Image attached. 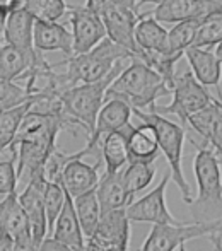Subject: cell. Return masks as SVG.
<instances>
[{
	"mask_svg": "<svg viewBox=\"0 0 222 251\" xmlns=\"http://www.w3.org/2000/svg\"><path fill=\"white\" fill-rule=\"evenodd\" d=\"M16 251H38V246L34 243L33 236L24 234L16 239Z\"/></svg>",
	"mask_w": 222,
	"mask_h": 251,
	"instance_id": "37",
	"label": "cell"
},
{
	"mask_svg": "<svg viewBox=\"0 0 222 251\" xmlns=\"http://www.w3.org/2000/svg\"><path fill=\"white\" fill-rule=\"evenodd\" d=\"M67 200V190L63 188L62 183H50L47 181L45 188V210H47V221H48V234L53 232V226L62 212L63 205Z\"/></svg>",
	"mask_w": 222,
	"mask_h": 251,
	"instance_id": "31",
	"label": "cell"
},
{
	"mask_svg": "<svg viewBox=\"0 0 222 251\" xmlns=\"http://www.w3.org/2000/svg\"><path fill=\"white\" fill-rule=\"evenodd\" d=\"M154 176H156V168L154 162H140V161H132L122 169V178L125 183L126 190L132 195L142 192L144 188L152 183Z\"/></svg>",
	"mask_w": 222,
	"mask_h": 251,
	"instance_id": "28",
	"label": "cell"
},
{
	"mask_svg": "<svg viewBox=\"0 0 222 251\" xmlns=\"http://www.w3.org/2000/svg\"><path fill=\"white\" fill-rule=\"evenodd\" d=\"M23 7L36 21H60L69 10L65 0H24Z\"/></svg>",
	"mask_w": 222,
	"mask_h": 251,
	"instance_id": "29",
	"label": "cell"
},
{
	"mask_svg": "<svg viewBox=\"0 0 222 251\" xmlns=\"http://www.w3.org/2000/svg\"><path fill=\"white\" fill-rule=\"evenodd\" d=\"M203 19H188L176 23L173 29H169V50L171 53H183L195 41L197 31Z\"/></svg>",
	"mask_w": 222,
	"mask_h": 251,
	"instance_id": "30",
	"label": "cell"
},
{
	"mask_svg": "<svg viewBox=\"0 0 222 251\" xmlns=\"http://www.w3.org/2000/svg\"><path fill=\"white\" fill-rule=\"evenodd\" d=\"M38 251H74L70 246L63 245L62 241L55 239L53 236H47V238L41 241V245L38 246Z\"/></svg>",
	"mask_w": 222,
	"mask_h": 251,
	"instance_id": "36",
	"label": "cell"
},
{
	"mask_svg": "<svg viewBox=\"0 0 222 251\" xmlns=\"http://www.w3.org/2000/svg\"><path fill=\"white\" fill-rule=\"evenodd\" d=\"M55 239L62 241L63 245L70 246L74 251H86V236L80 227L79 217H77L74 199L67 193V200L60 212L51 232Z\"/></svg>",
	"mask_w": 222,
	"mask_h": 251,
	"instance_id": "19",
	"label": "cell"
},
{
	"mask_svg": "<svg viewBox=\"0 0 222 251\" xmlns=\"http://www.w3.org/2000/svg\"><path fill=\"white\" fill-rule=\"evenodd\" d=\"M171 181V171L166 173L161 183L144 195L142 199L132 201L126 210V217L130 222H147V224H183L181 221L173 217L166 205V188Z\"/></svg>",
	"mask_w": 222,
	"mask_h": 251,
	"instance_id": "10",
	"label": "cell"
},
{
	"mask_svg": "<svg viewBox=\"0 0 222 251\" xmlns=\"http://www.w3.org/2000/svg\"><path fill=\"white\" fill-rule=\"evenodd\" d=\"M23 2L24 0H0V10H7V12H10V10L23 7Z\"/></svg>",
	"mask_w": 222,
	"mask_h": 251,
	"instance_id": "38",
	"label": "cell"
},
{
	"mask_svg": "<svg viewBox=\"0 0 222 251\" xmlns=\"http://www.w3.org/2000/svg\"><path fill=\"white\" fill-rule=\"evenodd\" d=\"M74 205H75V212L77 217H79L80 227L84 231V236H86V239L91 238L94 234V231L98 229V224L101 221V214H103L96 190H91V192L84 193V195L75 197Z\"/></svg>",
	"mask_w": 222,
	"mask_h": 251,
	"instance_id": "26",
	"label": "cell"
},
{
	"mask_svg": "<svg viewBox=\"0 0 222 251\" xmlns=\"http://www.w3.org/2000/svg\"><path fill=\"white\" fill-rule=\"evenodd\" d=\"M214 101H216L217 106H219V108L222 109V100H221V98H214Z\"/></svg>",
	"mask_w": 222,
	"mask_h": 251,
	"instance_id": "41",
	"label": "cell"
},
{
	"mask_svg": "<svg viewBox=\"0 0 222 251\" xmlns=\"http://www.w3.org/2000/svg\"><path fill=\"white\" fill-rule=\"evenodd\" d=\"M45 188H47V179L45 175L34 178L19 192V200L23 203L24 210L29 221L31 236H33L36 246L41 245L48 236V221L47 210H45Z\"/></svg>",
	"mask_w": 222,
	"mask_h": 251,
	"instance_id": "13",
	"label": "cell"
},
{
	"mask_svg": "<svg viewBox=\"0 0 222 251\" xmlns=\"http://www.w3.org/2000/svg\"><path fill=\"white\" fill-rule=\"evenodd\" d=\"M126 58H133V53L106 36L93 50L79 53V55H70L62 63L65 65L67 75L77 86V84L98 82L104 79L106 75H110L116 63Z\"/></svg>",
	"mask_w": 222,
	"mask_h": 251,
	"instance_id": "5",
	"label": "cell"
},
{
	"mask_svg": "<svg viewBox=\"0 0 222 251\" xmlns=\"http://www.w3.org/2000/svg\"><path fill=\"white\" fill-rule=\"evenodd\" d=\"M86 149L75 152L74 157L67 162L65 169H63L62 185L72 199L84 195V193L91 192V190H96L98 183L101 179L99 173H98L101 162H96L93 166L87 164V162L82 161V157H86Z\"/></svg>",
	"mask_w": 222,
	"mask_h": 251,
	"instance_id": "15",
	"label": "cell"
},
{
	"mask_svg": "<svg viewBox=\"0 0 222 251\" xmlns=\"http://www.w3.org/2000/svg\"><path fill=\"white\" fill-rule=\"evenodd\" d=\"M193 159L198 197L190 203L193 222H214L222 219V175L221 164L210 147L198 146Z\"/></svg>",
	"mask_w": 222,
	"mask_h": 251,
	"instance_id": "2",
	"label": "cell"
},
{
	"mask_svg": "<svg viewBox=\"0 0 222 251\" xmlns=\"http://www.w3.org/2000/svg\"><path fill=\"white\" fill-rule=\"evenodd\" d=\"M74 157V154H63L58 149H55L50 154V157L45 162V179L50 183H62L63 178V169H65L67 162Z\"/></svg>",
	"mask_w": 222,
	"mask_h": 251,
	"instance_id": "35",
	"label": "cell"
},
{
	"mask_svg": "<svg viewBox=\"0 0 222 251\" xmlns=\"http://www.w3.org/2000/svg\"><path fill=\"white\" fill-rule=\"evenodd\" d=\"M135 41L139 47V55L140 51L171 53L169 50V31L150 12L142 14V17L137 23Z\"/></svg>",
	"mask_w": 222,
	"mask_h": 251,
	"instance_id": "20",
	"label": "cell"
},
{
	"mask_svg": "<svg viewBox=\"0 0 222 251\" xmlns=\"http://www.w3.org/2000/svg\"><path fill=\"white\" fill-rule=\"evenodd\" d=\"M128 126L111 132L101 140V155L104 162V173H118L128 164Z\"/></svg>",
	"mask_w": 222,
	"mask_h": 251,
	"instance_id": "25",
	"label": "cell"
},
{
	"mask_svg": "<svg viewBox=\"0 0 222 251\" xmlns=\"http://www.w3.org/2000/svg\"><path fill=\"white\" fill-rule=\"evenodd\" d=\"M185 58L188 60L190 70L197 77V80L205 87H216L217 98L222 100V62L216 55V51H212L210 48L188 47L185 50Z\"/></svg>",
	"mask_w": 222,
	"mask_h": 251,
	"instance_id": "16",
	"label": "cell"
},
{
	"mask_svg": "<svg viewBox=\"0 0 222 251\" xmlns=\"http://www.w3.org/2000/svg\"><path fill=\"white\" fill-rule=\"evenodd\" d=\"M132 58L122 60L116 63V67L111 70L110 75L104 79L98 80V82H86V84H77V86L70 87L69 91L62 93L63 109L65 113L87 132V137L93 135L94 128H96V120L99 115L101 108L106 100V91L110 84L118 77V74L125 69V62Z\"/></svg>",
	"mask_w": 222,
	"mask_h": 251,
	"instance_id": "4",
	"label": "cell"
},
{
	"mask_svg": "<svg viewBox=\"0 0 222 251\" xmlns=\"http://www.w3.org/2000/svg\"><path fill=\"white\" fill-rule=\"evenodd\" d=\"M34 47L40 51H63L74 55L72 31L51 21H34Z\"/></svg>",
	"mask_w": 222,
	"mask_h": 251,
	"instance_id": "18",
	"label": "cell"
},
{
	"mask_svg": "<svg viewBox=\"0 0 222 251\" xmlns=\"http://www.w3.org/2000/svg\"><path fill=\"white\" fill-rule=\"evenodd\" d=\"M96 193L98 199H99L101 212L126 208L133 201V197H135L126 190L122 178V171L111 173V175L103 173L99 183H98Z\"/></svg>",
	"mask_w": 222,
	"mask_h": 251,
	"instance_id": "22",
	"label": "cell"
},
{
	"mask_svg": "<svg viewBox=\"0 0 222 251\" xmlns=\"http://www.w3.org/2000/svg\"><path fill=\"white\" fill-rule=\"evenodd\" d=\"M210 234H222V219L214 222L154 224L140 251H176L192 239L209 238Z\"/></svg>",
	"mask_w": 222,
	"mask_h": 251,
	"instance_id": "8",
	"label": "cell"
},
{
	"mask_svg": "<svg viewBox=\"0 0 222 251\" xmlns=\"http://www.w3.org/2000/svg\"><path fill=\"white\" fill-rule=\"evenodd\" d=\"M86 7L103 19L108 38L126 50L139 55L135 41V26L142 14H139V0H87Z\"/></svg>",
	"mask_w": 222,
	"mask_h": 251,
	"instance_id": "6",
	"label": "cell"
},
{
	"mask_svg": "<svg viewBox=\"0 0 222 251\" xmlns=\"http://www.w3.org/2000/svg\"><path fill=\"white\" fill-rule=\"evenodd\" d=\"M133 115V108L126 101L118 100V98H111L106 100L101 108L99 115L96 120V128H94L93 135L87 137L86 152L87 155H96L99 162H103V155H101V140L111 132L122 130L130 125V118Z\"/></svg>",
	"mask_w": 222,
	"mask_h": 251,
	"instance_id": "9",
	"label": "cell"
},
{
	"mask_svg": "<svg viewBox=\"0 0 222 251\" xmlns=\"http://www.w3.org/2000/svg\"><path fill=\"white\" fill-rule=\"evenodd\" d=\"M216 55L219 56V60L222 62V41H219V43L216 45Z\"/></svg>",
	"mask_w": 222,
	"mask_h": 251,
	"instance_id": "40",
	"label": "cell"
},
{
	"mask_svg": "<svg viewBox=\"0 0 222 251\" xmlns=\"http://www.w3.org/2000/svg\"><path fill=\"white\" fill-rule=\"evenodd\" d=\"M159 142H157L156 130L144 123L139 126H130L128 132V162H154L159 155Z\"/></svg>",
	"mask_w": 222,
	"mask_h": 251,
	"instance_id": "23",
	"label": "cell"
},
{
	"mask_svg": "<svg viewBox=\"0 0 222 251\" xmlns=\"http://www.w3.org/2000/svg\"><path fill=\"white\" fill-rule=\"evenodd\" d=\"M222 12V0H166L152 10L159 23L176 24L188 19H205Z\"/></svg>",
	"mask_w": 222,
	"mask_h": 251,
	"instance_id": "12",
	"label": "cell"
},
{
	"mask_svg": "<svg viewBox=\"0 0 222 251\" xmlns=\"http://www.w3.org/2000/svg\"><path fill=\"white\" fill-rule=\"evenodd\" d=\"M43 63H47L43 51H40L38 55H29L9 43L0 45V79L17 80L31 67L43 65Z\"/></svg>",
	"mask_w": 222,
	"mask_h": 251,
	"instance_id": "21",
	"label": "cell"
},
{
	"mask_svg": "<svg viewBox=\"0 0 222 251\" xmlns=\"http://www.w3.org/2000/svg\"><path fill=\"white\" fill-rule=\"evenodd\" d=\"M173 101L166 106L152 104L149 109L161 113V115H174L179 118L181 125L188 128V118L193 113L207 108L212 102V94L207 91L203 84L197 80L192 70H185L176 74L173 82Z\"/></svg>",
	"mask_w": 222,
	"mask_h": 251,
	"instance_id": "7",
	"label": "cell"
},
{
	"mask_svg": "<svg viewBox=\"0 0 222 251\" xmlns=\"http://www.w3.org/2000/svg\"><path fill=\"white\" fill-rule=\"evenodd\" d=\"M0 40H2V38H0Z\"/></svg>",
	"mask_w": 222,
	"mask_h": 251,
	"instance_id": "43",
	"label": "cell"
},
{
	"mask_svg": "<svg viewBox=\"0 0 222 251\" xmlns=\"http://www.w3.org/2000/svg\"><path fill=\"white\" fill-rule=\"evenodd\" d=\"M209 241L212 243V246L216 251H222V234H210Z\"/></svg>",
	"mask_w": 222,
	"mask_h": 251,
	"instance_id": "39",
	"label": "cell"
},
{
	"mask_svg": "<svg viewBox=\"0 0 222 251\" xmlns=\"http://www.w3.org/2000/svg\"><path fill=\"white\" fill-rule=\"evenodd\" d=\"M69 19L72 26L74 55L87 53L108 36L103 19L89 7H69Z\"/></svg>",
	"mask_w": 222,
	"mask_h": 251,
	"instance_id": "11",
	"label": "cell"
},
{
	"mask_svg": "<svg viewBox=\"0 0 222 251\" xmlns=\"http://www.w3.org/2000/svg\"><path fill=\"white\" fill-rule=\"evenodd\" d=\"M0 231L10 234L14 239L31 234L27 214L19 200V193L12 192L0 201Z\"/></svg>",
	"mask_w": 222,
	"mask_h": 251,
	"instance_id": "24",
	"label": "cell"
},
{
	"mask_svg": "<svg viewBox=\"0 0 222 251\" xmlns=\"http://www.w3.org/2000/svg\"><path fill=\"white\" fill-rule=\"evenodd\" d=\"M0 113H2V108H0Z\"/></svg>",
	"mask_w": 222,
	"mask_h": 251,
	"instance_id": "42",
	"label": "cell"
},
{
	"mask_svg": "<svg viewBox=\"0 0 222 251\" xmlns=\"http://www.w3.org/2000/svg\"><path fill=\"white\" fill-rule=\"evenodd\" d=\"M169 94L171 89L164 77L140 58L133 56L128 65L110 84L106 91V100L118 98L126 101L132 108L149 109L152 104H156L159 98L169 96Z\"/></svg>",
	"mask_w": 222,
	"mask_h": 251,
	"instance_id": "1",
	"label": "cell"
},
{
	"mask_svg": "<svg viewBox=\"0 0 222 251\" xmlns=\"http://www.w3.org/2000/svg\"><path fill=\"white\" fill-rule=\"evenodd\" d=\"M133 115L144 123H149L154 130H156L157 142H159V149L166 157L169 164V171H171V181L179 188L183 197V201L190 205L193 201L192 199V188H190L188 181L183 173V146H185V137L186 128L183 125L168 120L164 115L154 111V109H139L133 108Z\"/></svg>",
	"mask_w": 222,
	"mask_h": 251,
	"instance_id": "3",
	"label": "cell"
},
{
	"mask_svg": "<svg viewBox=\"0 0 222 251\" xmlns=\"http://www.w3.org/2000/svg\"><path fill=\"white\" fill-rule=\"evenodd\" d=\"M34 21L36 19L24 7L10 10L3 31V41L29 55H38L40 50L34 47Z\"/></svg>",
	"mask_w": 222,
	"mask_h": 251,
	"instance_id": "17",
	"label": "cell"
},
{
	"mask_svg": "<svg viewBox=\"0 0 222 251\" xmlns=\"http://www.w3.org/2000/svg\"><path fill=\"white\" fill-rule=\"evenodd\" d=\"M29 108L31 101L16 106V108L2 109V113H0V154L12 146L14 139L17 135V130H19Z\"/></svg>",
	"mask_w": 222,
	"mask_h": 251,
	"instance_id": "27",
	"label": "cell"
},
{
	"mask_svg": "<svg viewBox=\"0 0 222 251\" xmlns=\"http://www.w3.org/2000/svg\"><path fill=\"white\" fill-rule=\"evenodd\" d=\"M188 128H192L193 132H197L202 137V144H198L197 140L190 139V142L195 146H207L214 151L217 161H219L222 168V109L217 106V102H210L207 108L200 109V111L193 113L188 118Z\"/></svg>",
	"mask_w": 222,
	"mask_h": 251,
	"instance_id": "14",
	"label": "cell"
},
{
	"mask_svg": "<svg viewBox=\"0 0 222 251\" xmlns=\"http://www.w3.org/2000/svg\"><path fill=\"white\" fill-rule=\"evenodd\" d=\"M219 41H222V12L212 14V16L205 17L200 23L195 41H193L192 47L212 48Z\"/></svg>",
	"mask_w": 222,
	"mask_h": 251,
	"instance_id": "32",
	"label": "cell"
},
{
	"mask_svg": "<svg viewBox=\"0 0 222 251\" xmlns=\"http://www.w3.org/2000/svg\"><path fill=\"white\" fill-rule=\"evenodd\" d=\"M31 98L33 96L19 82L0 79V108L2 109L16 108V106L31 101Z\"/></svg>",
	"mask_w": 222,
	"mask_h": 251,
	"instance_id": "33",
	"label": "cell"
},
{
	"mask_svg": "<svg viewBox=\"0 0 222 251\" xmlns=\"http://www.w3.org/2000/svg\"><path fill=\"white\" fill-rule=\"evenodd\" d=\"M9 151L12 152L9 159L0 161V195H9L12 192H17V151L10 146Z\"/></svg>",
	"mask_w": 222,
	"mask_h": 251,
	"instance_id": "34",
	"label": "cell"
}]
</instances>
